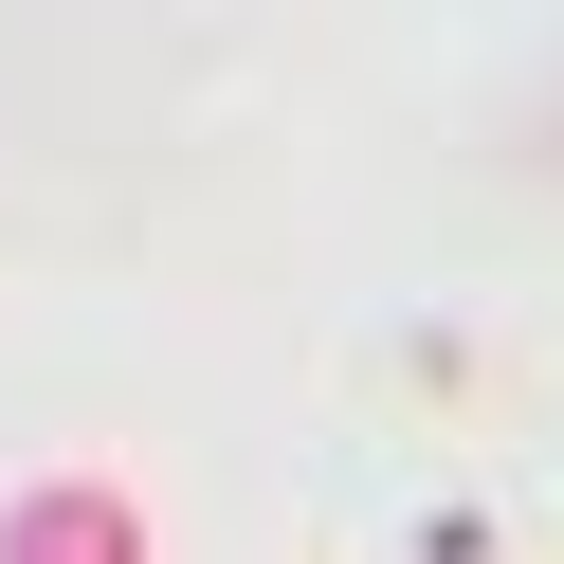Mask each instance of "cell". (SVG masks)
<instances>
[{
    "label": "cell",
    "instance_id": "6da1fadb",
    "mask_svg": "<svg viewBox=\"0 0 564 564\" xmlns=\"http://www.w3.org/2000/svg\"><path fill=\"white\" fill-rule=\"evenodd\" d=\"M0 564H147V510H128L110 474H37L0 510Z\"/></svg>",
    "mask_w": 564,
    "mask_h": 564
}]
</instances>
